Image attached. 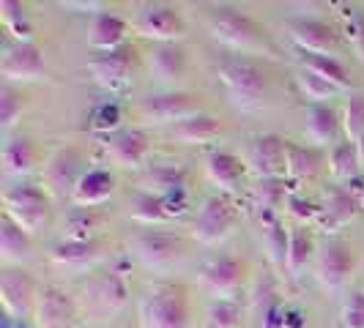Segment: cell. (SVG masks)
Here are the masks:
<instances>
[{
	"mask_svg": "<svg viewBox=\"0 0 364 328\" xmlns=\"http://www.w3.org/2000/svg\"><path fill=\"white\" fill-rule=\"evenodd\" d=\"M88 69L93 74V82L105 91L115 93L124 91L134 74V47L124 44L121 50H112V53H102L99 58H93L88 63Z\"/></svg>",
	"mask_w": 364,
	"mask_h": 328,
	"instance_id": "30bf717a",
	"label": "cell"
},
{
	"mask_svg": "<svg viewBox=\"0 0 364 328\" xmlns=\"http://www.w3.org/2000/svg\"><path fill=\"white\" fill-rule=\"evenodd\" d=\"M91 301L99 307L102 312H118L124 310L129 298V288H127V279L121 271H109L105 276H99L96 282L91 285Z\"/></svg>",
	"mask_w": 364,
	"mask_h": 328,
	"instance_id": "83f0119b",
	"label": "cell"
},
{
	"mask_svg": "<svg viewBox=\"0 0 364 328\" xmlns=\"http://www.w3.org/2000/svg\"><path fill=\"white\" fill-rule=\"evenodd\" d=\"M0 74L3 80L11 82H33L44 74V58L36 44H11L6 47L3 60H0Z\"/></svg>",
	"mask_w": 364,
	"mask_h": 328,
	"instance_id": "e0dca14e",
	"label": "cell"
},
{
	"mask_svg": "<svg viewBox=\"0 0 364 328\" xmlns=\"http://www.w3.org/2000/svg\"><path fill=\"white\" fill-rule=\"evenodd\" d=\"M356 148H359V159H362V167H364V137L356 143Z\"/></svg>",
	"mask_w": 364,
	"mask_h": 328,
	"instance_id": "816d5d0a",
	"label": "cell"
},
{
	"mask_svg": "<svg viewBox=\"0 0 364 328\" xmlns=\"http://www.w3.org/2000/svg\"><path fill=\"white\" fill-rule=\"evenodd\" d=\"M301 69H307V72L323 77L326 82L337 85L340 91L348 85L346 66H343V63H340L334 55H304V58H301Z\"/></svg>",
	"mask_w": 364,
	"mask_h": 328,
	"instance_id": "d590c367",
	"label": "cell"
},
{
	"mask_svg": "<svg viewBox=\"0 0 364 328\" xmlns=\"http://www.w3.org/2000/svg\"><path fill=\"white\" fill-rule=\"evenodd\" d=\"M241 304L238 301H214L205 315V328H238Z\"/></svg>",
	"mask_w": 364,
	"mask_h": 328,
	"instance_id": "7bdbcfd3",
	"label": "cell"
},
{
	"mask_svg": "<svg viewBox=\"0 0 364 328\" xmlns=\"http://www.w3.org/2000/svg\"><path fill=\"white\" fill-rule=\"evenodd\" d=\"M3 328H22V323H19V320H14V317H6Z\"/></svg>",
	"mask_w": 364,
	"mask_h": 328,
	"instance_id": "f907efd6",
	"label": "cell"
},
{
	"mask_svg": "<svg viewBox=\"0 0 364 328\" xmlns=\"http://www.w3.org/2000/svg\"><path fill=\"white\" fill-rule=\"evenodd\" d=\"M0 304L6 317H25L28 312L36 307V288L33 279L19 268H6L0 276Z\"/></svg>",
	"mask_w": 364,
	"mask_h": 328,
	"instance_id": "5bb4252c",
	"label": "cell"
},
{
	"mask_svg": "<svg viewBox=\"0 0 364 328\" xmlns=\"http://www.w3.org/2000/svg\"><path fill=\"white\" fill-rule=\"evenodd\" d=\"M124 38H127V22L115 14H96L91 19V28H88V44L93 50H102V53H112V50H121L124 47Z\"/></svg>",
	"mask_w": 364,
	"mask_h": 328,
	"instance_id": "4316f807",
	"label": "cell"
},
{
	"mask_svg": "<svg viewBox=\"0 0 364 328\" xmlns=\"http://www.w3.org/2000/svg\"><path fill=\"white\" fill-rule=\"evenodd\" d=\"M343 19H346L348 41H350L356 58L364 63V11H359V9H346V11H343Z\"/></svg>",
	"mask_w": 364,
	"mask_h": 328,
	"instance_id": "f6af8a7d",
	"label": "cell"
},
{
	"mask_svg": "<svg viewBox=\"0 0 364 328\" xmlns=\"http://www.w3.org/2000/svg\"><path fill=\"white\" fill-rule=\"evenodd\" d=\"M340 115H343V131L348 143H359L364 137V93L350 96Z\"/></svg>",
	"mask_w": 364,
	"mask_h": 328,
	"instance_id": "60d3db41",
	"label": "cell"
},
{
	"mask_svg": "<svg viewBox=\"0 0 364 328\" xmlns=\"http://www.w3.org/2000/svg\"><path fill=\"white\" fill-rule=\"evenodd\" d=\"M22 109H25L22 93L14 85L6 82L0 88V126H3V131H11V129L17 126V121L22 118Z\"/></svg>",
	"mask_w": 364,
	"mask_h": 328,
	"instance_id": "b9f144b4",
	"label": "cell"
},
{
	"mask_svg": "<svg viewBox=\"0 0 364 328\" xmlns=\"http://www.w3.org/2000/svg\"><path fill=\"white\" fill-rule=\"evenodd\" d=\"M0 257H3L6 266H17V263H25V260L33 257V241H31V236L6 214L0 219Z\"/></svg>",
	"mask_w": 364,
	"mask_h": 328,
	"instance_id": "cb8c5ba5",
	"label": "cell"
},
{
	"mask_svg": "<svg viewBox=\"0 0 364 328\" xmlns=\"http://www.w3.org/2000/svg\"><path fill=\"white\" fill-rule=\"evenodd\" d=\"M285 208L291 211V217L301 219V222H312V219L321 217V208L312 205L310 200H304V197H299V195H291V197L285 200Z\"/></svg>",
	"mask_w": 364,
	"mask_h": 328,
	"instance_id": "7dc6e473",
	"label": "cell"
},
{
	"mask_svg": "<svg viewBox=\"0 0 364 328\" xmlns=\"http://www.w3.org/2000/svg\"><path fill=\"white\" fill-rule=\"evenodd\" d=\"M285 140L277 134H257L250 146V170L257 175V181L266 178H285Z\"/></svg>",
	"mask_w": 364,
	"mask_h": 328,
	"instance_id": "2e32d148",
	"label": "cell"
},
{
	"mask_svg": "<svg viewBox=\"0 0 364 328\" xmlns=\"http://www.w3.org/2000/svg\"><path fill=\"white\" fill-rule=\"evenodd\" d=\"M285 200H288L285 197V178H266V181H257L252 189V205L260 211V217L277 214V208Z\"/></svg>",
	"mask_w": 364,
	"mask_h": 328,
	"instance_id": "8d00e7d4",
	"label": "cell"
},
{
	"mask_svg": "<svg viewBox=\"0 0 364 328\" xmlns=\"http://www.w3.org/2000/svg\"><path fill=\"white\" fill-rule=\"evenodd\" d=\"M112 192H115V178L107 170H88V173H82L80 183L74 186L72 202L80 208H96L105 200H109Z\"/></svg>",
	"mask_w": 364,
	"mask_h": 328,
	"instance_id": "603a6c76",
	"label": "cell"
},
{
	"mask_svg": "<svg viewBox=\"0 0 364 328\" xmlns=\"http://www.w3.org/2000/svg\"><path fill=\"white\" fill-rule=\"evenodd\" d=\"M233 227H236L233 202L225 195H214L203 202V208L192 222V238L203 246H217L233 233Z\"/></svg>",
	"mask_w": 364,
	"mask_h": 328,
	"instance_id": "ba28073f",
	"label": "cell"
},
{
	"mask_svg": "<svg viewBox=\"0 0 364 328\" xmlns=\"http://www.w3.org/2000/svg\"><path fill=\"white\" fill-rule=\"evenodd\" d=\"M312 249H315V241L307 227H296L291 233V246H288V263L285 268L291 273H301V268L310 263Z\"/></svg>",
	"mask_w": 364,
	"mask_h": 328,
	"instance_id": "74e56055",
	"label": "cell"
},
{
	"mask_svg": "<svg viewBox=\"0 0 364 328\" xmlns=\"http://www.w3.org/2000/svg\"><path fill=\"white\" fill-rule=\"evenodd\" d=\"M121 121H124V112H121L118 104H99L91 112L93 131H102L107 137H112L115 131H121Z\"/></svg>",
	"mask_w": 364,
	"mask_h": 328,
	"instance_id": "ee69618b",
	"label": "cell"
},
{
	"mask_svg": "<svg viewBox=\"0 0 364 328\" xmlns=\"http://www.w3.org/2000/svg\"><path fill=\"white\" fill-rule=\"evenodd\" d=\"M244 276H247V266L238 257L219 255L203 263L198 282L217 301H236V295L244 290Z\"/></svg>",
	"mask_w": 364,
	"mask_h": 328,
	"instance_id": "8992f818",
	"label": "cell"
},
{
	"mask_svg": "<svg viewBox=\"0 0 364 328\" xmlns=\"http://www.w3.org/2000/svg\"><path fill=\"white\" fill-rule=\"evenodd\" d=\"M219 131H222V126H219L217 118L208 112H200V115H192L181 124L170 126V137L181 146H205V143L217 140Z\"/></svg>",
	"mask_w": 364,
	"mask_h": 328,
	"instance_id": "484cf974",
	"label": "cell"
},
{
	"mask_svg": "<svg viewBox=\"0 0 364 328\" xmlns=\"http://www.w3.org/2000/svg\"><path fill=\"white\" fill-rule=\"evenodd\" d=\"M353 266L356 263H353L350 249H348L346 244H340V241H328L326 246L318 252V257H315L318 282L323 288H331V290L346 285L348 279H350V273H353Z\"/></svg>",
	"mask_w": 364,
	"mask_h": 328,
	"instance_id": "ac0fdd59",
	"label": "cell"
},
{
	"mask_svg": "<svg viewBox=\"0 0 364 328\" xmlns=\"http://www.w3.org/2000/svg\"><path fill=\"white\" fill-rule=\"evenodd\" d=\"M362 208L364 205H362L359 189L340 186V189H334V192L326 197L323 208H321V217H318V224H321L326 233H334V230H340V227L350 224Z\"/></svg>",
	"mask_w": 364,
	"mask_h": 328,
	"instance_id": "d6986e66",
	"label": "cell"
},
{
	"mask_svg": "<svg viewBox=\"0 0 364 328\" xmlns=\"http://www.w3.org/2000/svg\"><path fill=\"white\" fill-rule=\"evenodd\" d=\"M340 320H343V328H364V293L362 290L350 293V298H348L346 307H343Z\"/></svg>",
	"mask_w": 364,
	"mask_h": 328,
	"instance_id": "bcb514c9",
	"label": "cell"
},
{
	"mask_svg": "<svg viewBox=\"0 0 364 328\" xmlns=\"http://www.w3.org/2000/svg\"><path fill=\"white\" fill-rule=\"evenodd\" d=\"M129 214L134 222H140V224H164V222H170V214H167V205L164 200L159 197H154V195H148V192H137L132 202H129Z\"/></svg>",
	"mask_w": 364,
	"mask_h": 328,
	"instance_id": "e575fe53",
	"label": "cell"
},
{
	"mask_svg": "<svg viewBox=\"0 0 364 328\" xmlns=\"http://www.w3.org/2000/svg\"><path fill=\"white\" fill-rule=\"evenodd\" d=\"M285 31H288V38L304 55H331L340 44L337 31L321 19H291L285 22Z\"/></svg>",
	"mask_w": 364,
	"mask_h": 328,
	"instance_id": "8fae6325",
	"label": "cell"
},
{
	"mask_svg": "<svg viewBox=\"0 0 364 328\" xmlns=\"http://www.w3.org/2000/svg\"><path fill=\"white\" fill-rule=\"evenodd\" d=\"M3 208L6 217L17 222L28 236H33L50 219V195L33 183H17L3 192Z\"/></svg>",
	"mask_w": 364,
	"mask_h": 328,
	"instance_id": "277c9868",
	"label": "cell"
},
{
	"mask_svg": "<svg viewBox=\"0 0 364 328\" xmlns=\"http://www.w3.org/2000/svg\"><path fill=\"white\" fill-rule=\"evenodd\" d=\"M321 164H323V156L315 146H296V143L285 146V178L310 181L318 175Z\"/></svg>",
	"mask_w": 364,
	"mask_h": 328,
	"instance_id": "f1b7e54d",
	"label": "cell"
},
{
	"mask_svg": "<svg viewBox=\"0 0 364 328\" xmlns=\"http://www.w3.org/2000/svg\"><path fill=\"white\" fill-rule=\"evenodd\" d=\"M205 178L214 183L219 192H236L244 178V167L233 153L214 151L205 156Z\"/></svg>",
	"mask_w": 364,
	"mask_h": 328,
	"instance_id": "d4e9b609",
	"label": "cell"
},
{
	"mask_svg": "<svg viewBox=\"0 0 364 328\" xmlns=\"http://www.w3.org/2000/svg\"><path fill=\"white\" fill-rule=\"evenodd\" d=\"M208 31L219 44H225L236 53H272L260 25L233 6L208 9Z\"/></svg>",
	"mask_w": 364,
	"mask_h": 328,
	"instance_id": "7a4b0ae2",
	"label": "cell"
},
{
	"mask_svg": "<svg viewBox=\"0 0 364 328\" xmlns=\"http://www.w3.org/2000/svg\"><path fill=\"white\" fill-rule=\"evenodd\" d=\"M107 156L124 170H140L148 159V137L140 129H121L107 137Z\"/></svg>",
	"mask_w": 364,
	"mask_h": 328,
	"instance_id": "ffe728a7",
	"label": "cell"
},
{
	"mask_svg": "<svg viewBox=\"0 0 364 328\" xmlns=\"http://www.w3.org/2000/svg\"><path fill=\"white\" fill-rule=\"evenodd\" d=\"M140 328H189L186 295L176 285H151L137 304Z\"/></svg>",
	"mask_w": 364,
	"mask_h": 328,
	"instance_id": "3957f363",
	"label": "cell"
},
{
	"mask_svg": "<svg viewBox=\"0 0 364 328\" xmlns=\"http://www.w3.org/2000/svg\"><path fill=\"white\" fill-rule=\"evenodd\" d=\"M105 257V246L93 238V241H58L50 249V260L58 268L66 271H88L99 260Z\"/></svg>",
	"mask_w": 364,
	"mask_h": 328,
	"instance_id": "44dd1931",
	"label": "cell"
},
{
	"mask_svg": "<svg viewBox=\"0 0 364 328\" xmlns=\"http://www.w3.org/2000/svg\"><path fill=\"white\" fill-rule=\"evenodd\" d=\"M140 192H148L154 197L164 200L170 217H181L189 202V189H186V170L173 167V164H154L146 167L140 175Z\"/></svg>",
	"mask_w": 364,
	"mask_h": 328,
	"instance_id": "5b68a950",
	"label": "cell"
},
{
	"mask_svg": "<svg viewBox=\"0 0 364 328\" xmlns=\"http://www.w3.org/2000/svg\"><path fill=\"white\" fill-rule=\"evenodd\" d=\"M263 224V244H266V252L274 266H285L288 263V246H291V233H285L282 222L277 214L269 217H260Z\"/></svg>",
	"mask_w": 364,
	"mask_h": 328,
	"instance_id": "836d02e7",
	"label": "cell"
},
{
	"mask_svg": "<svg viewBox=\"0 0 364 328\" xmlns=\"http://www.w3.org/2000/svg\"><path fill=\"white\" fill-rule=\"evenodd\" d=\"M134 28L140 36L151 38L154 44H176L183 33L181 14L167 3H146L140 6Z\"/></svg>",
	"mask_w": 364,
	"mask_h": 328,
	"instance_id": "9c48e42d",
	"label": "cell"
},
{
	"mask_svg": "<svg viewBox=\"0 0 364 328\" xmlns=\"http://www.w3.org/2000/svg\"><path fill=\"white\" fill-rule=\"evenodd\" d=\"M140 118L148 124H181L192 115H200L203 107L198 102V96L183 91H162V93H148L146 99L140 102Z\"/></svg>",
	"mask_w": 364,
	"mask_h": 328,
	"instance_id": "52a82bcc",
	"label": "cell"
},
{
	"mask_svg": "<svg viewBox=\"0 0 364 328\" xmlns=\"http://www.w3.org/2000/svg\"><path fill=\"white\" fill-rule=\"evenodd\" d=\"M217 77L228 99L238 109H257L269 93V74L250 58H225L217 66Z\"/></svg>",
	"mask_w": 364,
	"mask_h": 328,
	"instance_id": "6da1fadb",
	"label": "cell"
},
{
	"mask_svg": "<svg viewBox=\"0 0 364 328\" xmlns=\"http://www.w3.org/2000/svg\"><path fill=\"white\" fill-rule=\"evenodd\" d=\"M148 69L162 82L178 80L186 69V55L178 44H154V50L148 55Z\"/></svg>",
	"mask_w": 364,
	"mask_h": 328,
	"instance_id": "f546056e",
	"label": "cell"
},
{
	"mask_svg": "<svg viewBox=\"0 0 364 328\" xmlns=\"http://www.w3.org/2000/svg\"><path fill=\"white\" fill-rule=\"evenodd\" d=\"M183 252L181 236L170 233V230H143L134 238V255L140 257V263H146L148 268H162L176 263Z\"/></svg>",
	"mask_w": 364,
	"mask_h": 328,
	"instance_id": "4fadbf2b",
	"label": "cell"
},
{
	"mask_svg": "<svg viewBox=\"0 0 364 328\" xmlns=\"http://www.w3.org/2000/svg\"><path fill=\"white\" fill-rule=\"evenodd\" d=\"M285 312L279 310L277 301H266L263 304V328H285Z\"/></svg>",
	"mask_w": 364,
	"mask_h": 328,
	"instance_id": "c3c4849f",
	"label": "cell"
},
{
	"mask_svg": "<svg viewBox=\"0 0 364 328\" xmlns=\"http://www.w3.org/2000/svg\"><path fill=\"white\" fill-rule=\"evenodd\" d=\"M66 9H88L93 17L96 14H102V3H96V0H69V3H63Z\"/></svg>",
	"mask_w": 364,
	"mask_h": 328,
	"instance_id": "681fc988",
	"label": "cell"
},
{
	"mask_svg": "<svg viewBox=\"0 0 364 328\" xmlns=\"http://www.w3.org/2000/svg\"><path fill=\"white\" fill-rule=\"evenodd\" d=\"M296 85H299V91L304 93V99H310L315 104H326L328 99H334L340 93L337 85H331L323 77L307 72V69H301V72L296 74Z\"/></svg>",
	"mask_w": 364,
	"mask_h": 328,
	"instance_id": "f35d334b",
	"label": "cell"
},
{
	"mask_svg": "<svg viewBox=\"0 0 364 328\" xmlns=\"http://www.w3.org/2000/svg\"><path fill=\"white\" fill-rule=\"evenodd\" d=\"M343 131V115L328 104H315L307 112V137L312 140L315 148L337 146V137Z\"/></svg>",
	"mask_w": 364,
	"mask_h": 328,
	"instance_id": "7402d4cb",
	"label": "cell"
},
{
	"mask_svg": "<svg viewBox=\"0 0 364 328\" xmlns=\"http://www.w3.org/2000/svg\"><path fill=\"white\" fill-rule=\"evenodd\" d=\"M33 315H36L38 328H69L77 317V307H74L72 295L63 288L47 285L38 290Z\"/></svg>",
	"mask_w": 364,
	"mask_h": 328,
	"instance_id": "9a60e30c",
	"label": "cell"
},
{
	"mask_svg": "<svg viewBox=\"0 0 364 328\" xmlns=\"http://www.w3.org/2000/svg\"><path fill=\"white\" fill-rule=\"evenodd\" d=\"M80 153L74 148H60L44 164V189L50 197H72L74 186L80 183Z\"/></svg>",
	"mask_w": 364,
	"mask_h": 328,
	"instance_id": "7c38bea8",
	"label": "cell"
},
{
	"mask_svg": "<svg viewBox=\"0 0 364 328\" xmlns=\"http://www.w3.org/2000/svg\"><path fill=\"white\" fill-rule=\"evenodd\" d=\"M328 173L337 181L353 183L362 173V159H359V148L356 143H337L328 153Z\"/></svg>",
	"mask_w": 364,
	"mask_h": 328,
	"instance_id": "d6a6232c",
	"label": "cell"
},
{
	"mask_svg": "<svg viewBox=\"0 0 364 328\" xmlns=\"http://www.w3.org/2000/svg\"><path fill=\"white\" fill-rule=\"evenodd\" d=\"M3 170L6 175L22 178L36 170V148L28 137H11L3 148Z\"/></svg>",
	"mask_w": 364,
	"mask_h": 328,
	"instance_id": "4dcf8cb0",
	"label": "cell"
},
{
	"mask_svg": "<svg viewBox=\"0 0 364 328\" xmlns=\"http://www.w3.org/2000/svg\"><path fill=\"white\" fill-rule=\"evenodd\" d=\"M96 227H99V219L91 208H77L63 222V238L66 241H93Z\"/></svg>",
	"mask_w": 364,
	"mask_h": 328,
	"instance_id": "ab89813d",
	"label": "cell"
},
{
	"mask_svg": "<svg viewBox=\"0 0 364 328\" xmlns=\"http://www.w3.org/2000/svg\"><path fill=\"white\" fill-rule=\"evenodd\" d=\"M0 22L14 44H33V22L19 0H0Z\"/></svg>",
	"mask_w": 364,
	"mask_h": 328,
	"instance_id": "1f68e13d",
	"label": "cell"
}]
</instances>
